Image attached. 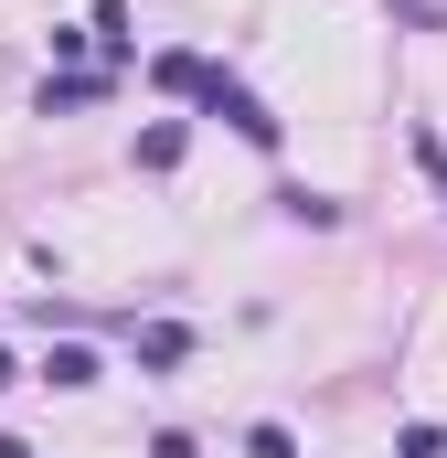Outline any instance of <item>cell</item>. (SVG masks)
I'll list each match as a JSON object with an SVG mask.
<instances>
[{
  "label": "cell",
  "mask_w": 447,
  "mask_h": 458,
  "mask_svg": "<svg viewBox=\"0 0 447 458\" xmlns=\"http://www.w3.org/2000/svg\"><path fill=\"white\" fill-rule=\"evenodd\" d=\"M203 117H224V128H234V139H256V149H277V117L256 107L234 75H203Z\"/></svg>",
  "instance_id": "obj_1"
},
{
  "label": "cell",
  "mask_w": 447,
  "mask_h": 458,
  "mask_svg": "<svg viewBox=\"0 0 447 458\" xmlns=\"http://www.w3.org/2000/svg\"><path fill=\"white\" fill-rule=\"evenodd\" d=\"M43 384H64V394L97 384V352H86V342H54V352H43Z\"/></svg>",
  "instance_id": "obj_2"
},
{
  "label": "cell",
  "mask_w": 447,
  "mask_h": 458,
  "mask_svg": "<svg viewBox=\"0 0 447 458\" xmlns=\"http://www.w3.org/2000/svg\"><path fill=\"white\" fill-rule=\"evenodd\" d=\"M181 352H192V331H181V320H149V331H139V362H160V373H171Z\"/></svg>",
  "instance_id": "obj_3"
},
{
  "label": "cell",
  "mask_w": 447,
  "mask_h": 458,
  "mask_svg": "<svg viewBox=\"0 0 447 458\" xmlns=\"http://www.w3.org/2000/svg\"><path fill=\"white\" fill-rule=\"evenodd\" d=\"M181 160V117H160V128H139V171H171Z\"/></svg>",
  "instance_id": "obj_4"
},
{
  "label": "cell",
  "mask_w": 447,
  "mask_h": 458,
  "mask_svg": "<svg viewBox=\"0 0 447 458\" xmlns=\"http://www.w3.org/2000/svg\"><path fill=\"white\" fill-rule=\"evenodd\" d=\"M86 97H97V75H43V117H54V107H86Z\"/></svg>",
  "instance_id": "obj_5"
},
{
  "label": "cell",
  "mask_w": 447,
  "mask_h": 458,
  "mask_svg": "<svg viewBox=\"0 0 447 458\" xmlns=\"http://www.w3.org/2000/svg\"><path fill=\"white\" fill-rule=\"evenodd\" d=\"M277 203H288V225H341V203H331V192H277Z\"/></svg>",
  "instance_id": "obj_6"
},
{
  "label": "cell",
  "mask_w": 447,
  "mask_h": 458,
  "mask_svg": "<svg viewBox=\"0 0 447 458\" xmlns=\"http://www.w3.org/2000/svg\"><path fill=\"white\" fill-rule=\"evenodd\" d=\"M245 458H299V437L288 427H245Z\"/></svg>",
  "instance_id": "obj_7"
},
{
  "label": "cell",
  "mask_w": 447,
  "mask_h": 458,
  "mask_svg": "<svg viewBox=\"0 0 447 458\" xmlns=\"http://www.w3.org/2000/svg\"><path fill=\"white\" fill-rule=\"evenodd\" d=\"M416 160H426V171L447 182V139H437V128H416Z\"/></svg>",
  "instance_id": "obj_8"
},
{
  "label": "cell",
  "mask_w": 447,
  "mask_h": 458,
  "mask_svg": "<svg viewBox=\"0 0 447 458\" xmlns=\"http://www.w3.org/2000/svg\"><path fill=\"white\" fill-rule=\"evenodd\" d=\"M149 458H192V437H149Z\"/></svg>",
  "instance_id": "obj_9"
},
{
  "label": "cell",
  "mask_w": 447,
  "mask_h": 458,
  "mask_svg": "<svg viewBox=\"0 0 447 458\" xmlns=\"http://www.w3.org/2000/svg\"><path fill=\"white\" fill-rule=\"evenodd\" d=\"M0 458H32V448H21V437H0Z\"/></svg>",
  "instance_id": "obj_10"
},
{
  "label": "cell",
  "mask_w": 447,
  "mask_h": 458,
  "mask_svg": "<svg viewBox=\"0 0 447 458\" xmlns=\"http://www.w3.org/2000/svg\"><path fill=\"white\" fill-rule=\"evenodd\" d=\"M0 384H11V352H0Z\"/></svg>",
  "instance_id": "obj_11"
}]
</instances>
